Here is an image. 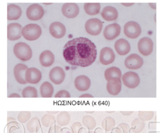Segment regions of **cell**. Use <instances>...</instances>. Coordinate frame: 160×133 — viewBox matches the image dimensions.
<instances>
[{
  "instance_id": "9c48e42d",
  "label": "cell",
  "mask_w": 160,
  "mask_h": 133,
  "mask_svg": "<svg viewBox=\"0 0 160 133\" xmlns=\"http://www.w3.org/2000/svg\"><path fill=\"white\" fill-rule=\"evenodd\" d=\"M22 26L19 23H10L7 26V38L11 41L19 39L22 35Z\"/></svg>"
},
{
  "instance_id": "44dd1931",
  "label": "cell",
  "mask_w": 160,
  "mask_h": 133,
  "mask_svg": "<svg viewBox=\"0 0 160 133\" xmlns=\"http://www.w3.org/2000/svg\"><path fill=\"white\" fill-rule=\"evenodd\" d=\"M101 16L104 20L106 21H113L117 19L118 16V12L115 7L107 6L102 9Z\"/></svg>"
},
{
  "instance_id": "7402d4cb",
  "label": "cell",
  "mask_w": 160,
  "mask_h": 133,
  "mask_svg": "<svg viewBox=\"0 0 160 133\" xmlns=\"http://www.w3.org/2000/svg\"><path fill=\"white\" fill-rule=\"evenodd\" d=\"M22 15V10L20 7L15 4H9L7 7V19L16 21L19 19Z\"/></svg>"
},
{
  "instance_id": "9a60e30c",
  "label": "cell",
  "mask_w": 160,
  "mask_h": 133,
  "mask_svg": "<svg viewBox=\"0 0 160 133\" xmlns=\"http://www.w3.org/2000/svg\"><path fill=\"white\" fill-rule=\"evenodd\" d=\"M115 59V55L113 51L109 47H103L100 51L99 61L104 65L112 63Z\"/></svg>"
},
{
  "instance_id": "ffe728a7",
  "label": "cell",
  "mask_w": 160,
  "mask_h": 133,
  "mask_svg": "<svg viewBox=\"0 0 160 133\" xmlns=\"http://www.w3.org/2000/svg\"><path fill=\"white\" fill-rule=\"evenodd\" d=\"M39 62L42 66L49 67L51 66L55 62V55L53 53L49 51L46 50L41 52L39 57Z\"/></svg>"
},
{
  "instance_id": "d6a6232c",
  "label": "cell",
  "mask_w": 160,
  "mask_h": 133,
  "mask_svg": "<svg viewBox=\"0 0 160 133\" xmlns=\"http://www.w3.org/2000/svg\"><path fill=\"white\" fill-rule=\"evenodd\" d=\"M114 126H115V121L110 117L106 118L102 122V126L104 127V129L106 131L110 130Z\"/></svg>"
},
{
  "instance_id": "8fae6325",
  "label": "cell",
  "mask_w": 160,
  "mask_h": 133,
  "mask_svg": "<svg viewBox=\"0 0 160 133\" xmlns=\"http://www.w3.org/2000/svg\"><path fill=\"white\" fill-rule=\"evenodd\" d=\"M62 12L63 16L69 19L76 17L79 13V8L78 5L74 3H66L62 5Z\"/></svg>"
},
{
  "instance_id": "4316f807",
  "label": "cell",
  "mask_w": 160,
  "mask_h": 133,
  "mask_svg": "<svg viewBox=\"0 0 160 133\" xmlns=\"http://www.w3.org/2000/svg\"><path fill=\"white\" fill-rule=\"evenodd\" d=\"M71 121V116L68 111H61L57 117V122L60 126L68 125Z\"/></svg>"
},
{
  "instance_id": "ba28073f",
  "label": "cell",
  "mask_w": 160,
  "mask_h": 133,
  "mask_svg": "<svg viewBox=\"0 0 160 133\" xmlns=\"http://www.w3.org/2000/svg\"><path fill=\"white\" fill-rule=\"evenodd\" d=\"M154 43L149 37L142 38L138 43V49L141 54L145 57L149 56L153 51Z\"/></svg>"
},
{
  "instance_id": "e575fe53",
  "label": "cell",
  "mask_w": 160,
  "mask_h": 133,
  "mask_svg": "<svg viewBox=\"0 0 160 133\" xmlns=\"http://www.w3.org/2000/svg\"><path fill=\"white\" fill-rule=\"evenodd\" d=\"M55 97L56 98H70L71 97V94L70 93L67 91V90H60L58 91L56 95L55 96Z\"/></svg>"
},
{
  "instance_id": "74e56055",
  "label": "cell",
  "mask_w": 160,
  "mask_h": 133,
  "mask_svg": "<svg viewBox=\"0 0 160 133\" xmlns=\"http://www.w3.org/2000/svg\"><path fill=\"white\" fill-rule=\"evenodd\" d=\"M80 98H92L94 97V96H92V95L90 94H83L82 96H79Z\"/></svg>"
},
{
  "instance_id": "f35d334b",
  "label": "cell",
  "mask_w": 160,
  "mask_h": 133,
  "mask_svg": "<svg viewBox=\"0 0 160 133\" xmlns=\"http://www.w3.org/2000/svg\"><path fill=\"white\" fill-rule=\"evenodd\" d=\"M14 97H17V98H20L21 96L18 94H15V93H14V94H12L11 95H10L8 96V98H14Z\"/></svg>"
},
{
  "instance_id": "cb8c5ba5",
  "label": "cell",
  "mask_w": 160,
  "mask_h": 133,
  "mask_svg": "<svg viewBox=\"0 0 160 133\" xmlns=\"http://www.w3.org/2000/svg\"><path fill=\"white\" fill-rule=\"evenodd\" d=\"M104 77L108 81L114 80V79H121L122 77V72L121 69L117 66H112V67L105 71Z\"/></svg>"
},
{
  "instance_id": "8d00e7d4",
  "label": "cell",
  "mask_w": 160,
  "mask_h": 133,
  "mask_svg": "<svg viewBox=\"0 0 160 133\" xmlns=\"http://www.w3.org/2000/svg\"><path fill=\"white\" fill-rule=\"evenodd\" d=\"M141 122H139V121H138V120H135V121L132 122V127H134L133 129H134V131H135V132H138L139 131H140V125H141V124H140Z\"/></svg>"
},
{
  "instance_id": "ab89813d",
  "label": "cell",
  "mask_w": 160,
  "mask_h": 133,
  "mask_svg": "<svg viewBox=\"0 0 160 133\" xmlns=\"http://www.w3.org/2000/svg\"><path fill=\"white\" fill-rule=\"evenodd\" d=\"M149 5L151 8H152L153 10H156V4L154 3H149Z\"/></svg>"
},
{
  "instance_id": "5b68a950",
  "label": "cell",
  "mask_w": 160,
  "mask_h": 133,
  "mask_svg": "<svg viewBox=\"0 0 160 133\" xmlns=\"http://www.w3.org/2000/svg\"><path fill=\"white\" fill-rule=\"evenodd\" d=\"M124 35L129 38H137L142 33L141 26L135 21H129L124 26Z\"/></svg>"
},
{
  "instance_id": "7c38bea8",
  "label": "cell",
  "mask_w": 160,
  "mask_h": 133,
  "mask_svg": "<svg viewBox=\"0 0 160 133\" xmlns=\"http://www.w3.org/2000/svg\"><path fill=\"white\" fill-rule=\"evenodd\" d=\"M124 64L126 68L136 70L142 67L143 64V60L137 54H132L126 58Z\"/></svg>"
},
{
  "instance_id": "d6986e66",
  "label": "cell",
  "mask_w": 160,
  "mask_h": 133,
  "mask_svg": "<svg viewBox=\"0 0 160 133\" xmlns=\"http://www.w3.org/2000/svg\"><path fill=\"white\" fill-rule=\"evenodd\" d=\"M115 49L119 55L124 56L130 52L131 46L124 38L118 39L115 43Z\"/></svg>"
},
{
  "instance_id": "b9f144b4",
  "label": "cell",
  "mask_w": 160,
  "mask_h": 133,
  "mask_svg": "<svg viewBox=\"0 0 160 133\" xmlns=\"http://www.w3.org/2000/svg\"><path fill=\"white\" fill-rule=\"evenodd\" d=\"M121 113H122V114H123L124 115H131L132 112V111H130V112H124V111H122Z\"/></svg>"
},
{
  "instance_id": "4fadbf2b",
  "label": "cell",
  "mask_w": 160,
  "mask_h": 133,
  "mask_svg": "<svg viewBox=\"0 0 160 133\" xmlns=\"http://www.w3.org/2000/svg\"><path fill=\"white\" fill-rule=\"evenodd\" d=\"M50 80L55 85H60L65 78V72L60 66H55L52 68L49 74Z\"/></svg>"
},
{
  "instance_id": "603a6c76",
  "label": "cell",
  "mask_w": 160,
  "mask_h": 133,
  "mask_svg": "<svg viewBox=\"0 0 160 133\" xmlns=\"http://www.w3.org/2000/svg\"><path fill=\"white\" fill-rule=\"evenodd\" d=\"M106 88H107V91L110 95H118L122 89V81L121 79H114V80L108 81Z\"/></svg>"
},
{
  "instance_id": "484cf974",
  "label": "cell",
  "mask_w": 160,
  "mask_h": 133,
  "mask_svg": "<svg viewBox=\"0 0 160 133\" xmlns=\"http://www.w3.org/2000/svg\"><path fill=\"white\" fill-rule=\"evenodd\" d=\"M84 10L88 16H96L100 12L101 5L99 3H85Z\"/></svg>"
},
{
  "instance_id": "52a82bcc",
  "label": "cell",
  "mask_w": 160,
  "mask_h": 133,
  "mask_svg": "<svg viewBox=\"0 0 160 133\" xmlns=\"http://www.w3.org/2000/svg\"><path fill=\"white\" fill-rule=\"evenodd\" d=\"M122 81L126 87L133 89L140 85V79L137 73L135 72H127L122 76Z\"/></svg>"
},
{
  "instance_id": "d590c367",
  "label": "cell",
  "mask_w": 160,
  "mask_h": 133,
  "mask_svg": "<svg viewBox=\"0 0 160 133\" xmlns=\"http://www.w3.org/2000/svg\"><path fill=\"white\" fill-rule=\"evenodd\" d=\"M48 133H63L62 128L60 126L54 125L49 128Z\"/></svg>"
},
{
  "instance_id": "5bb4252c",
  "label": "cell",
  "mask_w": 160,
  "mask_h": 133,
  "mask_svg": "<svg viewBox=\"0 0 160 133\" xmlns=\"http://www.w3.org/2000/svg\"><path fill=\"white\" fill-rule=\"evenodd\" d=\"M49 33L51 35L55 38H62L66 33L65 25L60 22H53L49 26Z\"/></svg>"
},
{
  "instance_id": "ee69618b",
  "label": "cell",
  "mask_w": 160,
  "mask_h": 133,
  "mask_svg": "<svg viewBox=\"0 0 160 133\" xmlns=\"http://www.w3.org/2000/svg\"><path fill=\"white\" fill-rule=\"evenodd\" d=\"M87 113H93V112H88V111H87Z\"/></svg>"
},
{
  "instance_id": "7bdbcfd3",
  "label": "cell",
  "mask_w": 160,
  "mask_h": 133,
  "mask_svg": "<svg viewBox=\"0 0 160 133\" xmlns=\"http://www.w3.org/2000/svg\"><path fill=\"white\" fill-rule=\"evenodd\" d=\"M48 113L49 114H51V115H54V114L58 113V111H48Z\"/></svg>"
},
{
  "instance_id": "8992f818",
  "label": "cell",
  "mask_w": 160,
  "mask_h": 133,
  "mask_svg": "<svg viewBox=\"0 0 160 133\" xmlns=\"http://www.w3.org/2000/svg\"><path fill=\"white\" fill-rule=\"evenodd\" d=\"M26 14L29 20L37 21L43 17L44 15V10L41 5L34 3L27 8Z\"/></svg>"
},
{
  "instance_id": "4dcf8cb0",
  "label": "cell",
  "mask_w": 160,
  "mask_h": 133,
  "mask_svg": "<svg viewBox=\"0 0 160 133\" xmlns=\"http://www.w3.org/2000/svg\"><path fill=\"white\" fill-rule=\"evenodd\" d=\"M82 122L83 125L88 129H93L96 127V121L94 118L87 115L83 118Z\"/></svg>"
},
{
  "instance_id": "6da1fadb",
  "label": "cell",
  "mask_w": 160,
  "mask_h": 133,
  "mask_svg": "<svg viewBox=\"0 0 160 133\" xmlns=\"http://www.w3.org/2000/svg\"><path fill=\"white\" fill-rule=\"evenodd\" d=\"M97 54L95 44L86 37L74 38L67 42L63 49L65 62L82 67H87L94 63Z\"/></svg>"
},
{
  "instance_id": "60d3db41",
  "label": "cell",
  "mask_w": 160,
  "mask_h": 133,
  "mask_svg": "<svg viewBox=\"0 0 160 133\" xmlns=\"http://www.w3.org/2000/svg\"><path fill=\"white\" fill-rule=\"evenodd\" d=\"M122 5H123L125 7H131V6L134 5V3H122Z\"/></svg>"
},
{
  "instance_id": "83f0119b",
  "label": "cell",
  "mask_w": 160,
  "mask_h": 133,
  "mask_svg": "<svg viewBox=\"0 0 160 133\" xmlns=\"http://www.w3.org/2000/svg\"><path fill=\"white\" fill-rule=\"evenodd\" d=\"M26 128L30 132L32 133L38 132L41 129V124H40L39 119L37 117L32 118L26 124Z\"/></svg>"
},
{
  "instance_id": "e0dca14e",
  "label": "cell",
  "mask_w": 160,
  "mask_h": 133,
  "mask_svg": "<svg viewBox=\"0 0 160 133\" xmlns=\"http://www.w3.org/2000/svg\"><path fill=\"white\" fill-rule=\"evenodd\" d=\"M26 81L30 84H37L42 79V73L35 67L29 68L26 72Z\"/></svg>"
},
{
  "instance_id": "277c9868",
  "label": "cell",
  "mask_w": 160,
  "mask_h": 133,
  "mask_svg": "<svg viewBox=\"0 0 160 133\" xmlns=\"http://www.w3.org/2000/svg\"><path fill=\"white\" fill-rule=\"evenodd\" d=\"M102 22L97 18L90 19L85 22V28L87 33L92 36L99 35L102 30Z\"/></svg>"
},
{
  "instance_id": "2e32d148",
  "label": "cell",
  "mask_w": 160,
  "mask_h": 133,
  "mask_svg": "<svg viewBox=\"0 0 160 133\" xmlns=\"http://www.w3.org/2000/svg\"><path fill=\"white\" fill-rule=\"evenodd\" d=\"M29 68L27 65L22 63L17 64L14 68V74L16 80L18 83L21 85H25L27 83L26 81L25 75L26 72Z\"/></svg>"
},
{
  "instance_id": "836d02e7",
  "label": "cell",
  "mask_w": 160,
  "mask_h": 133,
  "mask_svg": "<svg viewBox=\"0 0 160 133\" xmlns=\"http://www.w3.org/2000/svg\"><path fill=\"white\" fill-rule=\"evenodd\" d=\"M72 133H82L83 128L81 123L74 122L71 126Z\"/></svg>"
},
{
  "instance_id": "f1b7e54d",
  "label": "cell",
  "mask_w": 160,
  "mask_h": 133,
  "mask_svg": "<svg viewBox=\"0 0 160 133\" xmlns=\"http://www.w3.org/2000/svg\"><path fill=\"white\" fill-rule=\"evenodd\" d=\"M22 96L24 98H37L38 97L37 90L35 87L27 86L22 90Z\"/></svg>"
},
{
  "instance_id": "3957f363",
  "label": "cell",
  "mask_w": 160,
  "mask_h": 133,
  "mask_svg": "<svg viewBox=\"0 0 160 133\" xmlns=\"http://www.w3.org/2000/svg\"><path fill=\"white\" fill-rule=\"evenodd\" d=\"M42 35V28L37 24H29L24 26L22 31V37L28 41H34Z\"/></svg>"
},
{
  "instance_id": "f546056e",
  "label": "cell",
  "mask_w": 160,
  "mask_h": 133,
  "mask_svg": "<svg viewBox=\"0 0 160 133\" xmlns=\"http://www.w3.org/2000/svg\"><path fill=\"white\" fill-rule=\"evenodd\" d=\"M42 124L46 127H51L56 123L55 117L51 114H46L42 118Z\"/></svg>"
},
{
  "instance_id": "1f68e13d",
  "label": "cell",
  "mask_w": 160,
  "mask_h": 133,
  "mask_svg": "<svg viewBox=\"0 0 160 133\" xmlns=\"http://www.w3.org/2000/svg\"><path fill=\"white\" fill-rule=\"evenodd\" d=\"M31 113L30 111H21L18 116V120L20 123L24 124L30 121Z\"/></svg>"
},
{
  "instance_id": "d4e9b609",
  "label": "cell",
  "mask_w": 160,
  "mask_h": 133,
  "mask_svg": "<svg viewBox=\"0 0 160 133\" xmlns=\"http://www.w3.org/2000/svg\"><path fill=\"white\" fill-rule=\"evenodd\" d=\"M40 91H41L42 97L51 98L52 97L53 93H54V88L49 82L45 81L40 87Z\"/></svg>"
},
{
  "instance_id": "30bf717a",
  "label": "cell",
  "mask_w": 160,
  "mask_h": 133,
  "mask_svg": "<svg viewBox=\"0 0 160 133\" xmlns=\"http://www.w3.org/2000/svg\"><path fill=\"white\" fill-rule=\"evenodd\" d=\"M121 27L117 23L107 25L103 31V36L108 41H113L121 34Z\"/></svg>"
},
{
  "instance_id": "7a4b0ae2",
  "label": "cell",
  "mask_w": 160,
  "mask_h": 133,
  "mask_svg": "<svg viewBox=\"0 0 160 133\" xmlns=\"http://www.w3.org/2000/svg\"><path fill=\"white\" fill-rule=\"evenodd\" d=\"M15 56L22 62L29 61L33 55L30 46L25 42H18L14 47Z\"/></svg>"
},
{
  "instance_id": "ac0fdd59",
  "label": "cell",
  "mask_w": 160,
  "mask_h": 133,
  "mask_svg": "<svg viewBox=\"0 0 160 133\" xmlns=\"http://www.w3.org/2000/svg\"><path fill=\"white\" fill-rule=\"evenodd\" d=\"M91 85V81L88 77L85 75H81L76 77L74 80V86L79 91L88 90Z\"/></svg>"
}]
</instances>
